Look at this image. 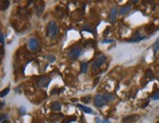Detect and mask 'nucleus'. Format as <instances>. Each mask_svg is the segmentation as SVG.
I'll use <instances>...</instances> for the list:
<instances>
[{
    "label": "nucleus",
    "mask_w": 159,
    "mask_h": 123,
    "mask_svg": "<svg viewBox=\"0 0 159 123\" xmlns=\"http://www.w3.org/2000/svg\"><path fill=\"white\" fill-rule=\"evenodd\" d=\"M0 41H1L2 45L4 44V35H3V33H1V35H0Z\"/></svg>",
    "instance_id": "nucleus-28"
},
{
    "label": "nucleus",
    "mask_w": 159,
    "mask_h": 123,
    "mask_svg": "<svg viewBox=\"0 0 159 123\" xmlns=\"http://www.w3.org/2000/svg\"><path fill=\"white\" fill-rule=\"evenodd\" d=\"M44 7H45V4H44V3H41L40 5H38V6L36 7V11H37V14H38V15H40V14L43 12Z\"/></svg>",
    "instance_id": "nucleus-16"
},
{
    "label": "nucleus",
    "mask_w": 159,
    "mask_h": 123,
    "mask_svg": "<svg viewBox=\"0 0 159 123\" xmlns=\"http://www.w3.org/2000/svg\"><path fill=\"white\" fill-rule=\"evenodd\" d=\"M49 83H50V78L47 76H41V77L37 78L36 82H35L36 86L39 88H46V87H48Z\"/></svg>",
    "instance_id": "nucleus-3"
},
{
    "label": "nucleus",
    "mask_w": 159,
    "mask_h": 123,
    "mask_svg": "<svg viewBox=\"0 0 159 123\" xmlns=\"http://www.w3.org/2000/svg\"><path fill=\"white\" fill-rule=\"evenodd\" d=\"M103 97H104V98H105V100H106L107 102L115 99V97H114V95H112V94H105Z\"/></svg>",
    "instance_id": "nucleus-15"
},
{
    "label": "nucleus",
    "mask_w": 159,
    "mask_h": 123,
    "mask_svg": "<svg viewBox=\"0 0 159 123\" xmlns=\"http://www.w3.org/2000/svg\"><path fill=\"white\" fill-rule=\"evenodd\" d=\"M47 59L49 60V62H54L55 59H56V57H55L54 55H48V56H47Z\"/></svg>",
    "instance_id": "nucleus-26"
},
{
    "label": "nucleus",
    "mask_w": 159,
    "mask_h": 123,
    "mask_svg": "<svg viewBox=\"0 0 159 123\" xmlns=\"http://www.w3.org/2000/svg\"><path fill=\"white\" fill-rule=\"evenodd\" d=\"M82 54V48L81 47H73L70 51H69V53H68V56H69V58L70 59H72V60H75V59H77V58H79L80 57V55Z\"/></svg>",
    "instance_id": "nucleus-4"
},
{
    "label": "nucleus",
    "mask_w": 159,
    "mask_h": 123,
    "mask_svg": "<svg viewBox=\"0 0 159 123\" xmlns=\"http://www.w3.org/2000/svg\"><path fill=\"white\" fill-rule=\"evenodd\" d=\"M152 50H153V53L156 54V52L159 50V37L156 39V41L153 43L152 45Z\"/></svg>",
    "instance_id": "nucleus-13"
},
{
    "label": "nucleus",
    "mask_w": 159,
    "mask_h": 123,
    "mask_svg": "<svg viewBox=\"0 0 159 123\" xmlns=\"http://www.w3.org/2000/svg\"><path fill=\"white\" fill-rule=\"evenodd\" d=\"M101 123H111V122H110L108 119H103V120L101 121Z\"/></svg>",
    "instance_id": "nucleus-30"
},
{
    "label": "nucleus",
    "mask_w": 159,
    "mask_h": 123,
    "mask_svg": "<svg viewBox=\"0 0 159 123\" xmlns=\"http://www.w3.org/2000/svg\"><path fill=\"white\" fill-rule=\"evenodd\" d=\"M93 102H94V105H95L96 107H102V106H104V105L107 103V101L105 100L104 97L101 96V95H96V96L94 97Z\"/></svg>",
    "instance_id": "nucleus-6"
},
{
    "label": "nucleus",
    "mask_w": 159,
    "mask_h": 123,
    "mask_svg": "<svg viewBox=\"0 0 159 123\" xmlns=\"http://www.w3.org/2000/svg\"><path fill=\"white\" fill-rule=\"evenodd\" d=\"M156 30H158V29H155V28H154V26H152V25L147 26V28L145 29V31H146L148 34H152V33H153V32H155Z\"/></svg>",
    "instance_id": "nucleus-17"
},
{
    "label": "nucleus",
    "mask_w": 159,
    "mask_h": 123,
    "mask_svg": "<svg viewBox=\"0 0 159 123\" xmlns=\"http://www.w3.org/2000/svg\"><path fill=\"white\" fill-rule=\"evenodd\" d=\"M145 76L148 78V79H153L154 78V75H153V72L150 70V69H147L145 71Z\"/></svg>",
    "instance_id": "nucleus-18"
},
{
    "label": "nucleus",
    "mask_w": 159,
    "mask_h": 123,
    "mask_svg": "<svg viewBox=\"0 0 159 123\" xmlns=\"http://www.w3.org/2000/svg\"><path fill=\"white\" fill-rule=\"evenodd\" d=\"M117 14H118V10L116 7H113L111 8L110 12H109V21L111 23H114L115 20H116V17H117Z\"/></svg>",
    "instance_id": "nucleus-8"
},
{
    "label": "nucleus",
    "mask_w": 159,
    "mask_h": 123,
    "mask_svg": "<svg viewBox=\"0 0 159 123\" xmlns=\"http://www.w3.org/2000/svg\"><path fill=\"white\" fill-rule=\"evenodd\" d=\"M19 112H20V114H22V115L26 114V112H27V110H26V107H25L24 105H22V106L19 108Z\"/></svg>",
    "instance_id": "nucleus-23"
},
{
    "label": "nucleus",
    "mask_w": 159,
    "mask_h": 123,
    "mask_svg": "<svg viewBox=\"0 0 159 123\" xmlns=\"http://www.w3.org/2000/svg\"><path fill=\"white\" fill-rule=\"evenodd\" d=\"M51 108H52V110H54V111H59L60 109H61V103L59 102V101H53L52 103H51Z\"/></svg>",
    "instance_id": "nucleus-11"
},
{
    "label": "nucleus",
    "mask_w": 159,
    "mask_h": 123,
    "mask_svg": "<svg viewBox=\"0 0 159 123\" xmlns=\"http://www.w3.org/2000/svg\"><path fill=\"white\" fill-rule=\"evenodd\" d=\"M148 103H149V101H146V102H145V103H144V104H143V105H142V107H143V108H144V107H145V106H147V104H148Z\"/></svg>",
    "instance_id": "nucleus-33"
},
{
    "label": "nucleus",
    "mask_w": 159,
    "mask_h": 123,
    "mask_svg": "<svg viewBox=\"0 0 159 123\" xmlns=\"http://www.w3.org/2000/svg\"><path fill=\"white\" fill-rule=\"evenodd\" d=\"M28 47L30 48V50L32 51H36L39 47V42L37 40V38L35 37H31L28 41Z\"/></svg>",
    "instance_id": "nucleus-5"
},
{
    "label": "nucleus",
    "mask_w": 159,
    "mask_h": 123,
    "mask_svg": "<svg viewBox=\"0 0 159 123\" xmlns=\"http://www.w3.org/2000/svg\"><path fill=\"white\" fill-rule=\"evenodd\" d=\"M4 104H5V101H2V102H1V108H3Z\"/></svg>",
    "instance_id": "nucleus-34"
},
{
    "label": "nucleus",
    "mask_w": 159,
    "mask_h": 123,
    "mask_svg": "<svg viewBox=\"0 0 159 123\" xmlns=\"http://www.w3.org/2000/svg\"><path fill=\"white\" fill-rule=\"evenodd\" d=\"M151 98H152V99H154V100L159 99V91H157V92H156V93H155Z\"/></svg>",
    "instance_id": "nucleus-25"
},
{
    "label": "nucleus",
    "mask_w": 159,
    "mask_h": 123,
    "mask_svg": "<svg viewBox=\"0 0 159 123\" xmlns=\"http://www.w3.org/2000/svg\"><path fill=\"white\" fill-rule=\"evenodd\" d=\"M91 98L90 96H87V97H84V98H82V101H83V102H85V103H88V102H90V101H91Z\"/></svg>",
    "instance_id": "nucleus-22"
},
{
    "label": "nucleus",
    "mask_w": 159,
    "mask_h": 123,
    "mask_svg": "<svg viewBox=\"0 0 159 123\" xmlns=\"http://www.w3.org/2000/svg\"><path fill=\"white\" fill-rule=\"evenodd\" d=\"M3 54H4V47L2 45V47H1V55H3Z\"/></svg>",
    "instance_id": "nucleus-31"
},
{
    "label": "nucleus",
    "mask_w": 159,
    "mask_h": 123,
    "mask_svg": "<svg viewBox=\"0 0 159 123\" xmlns=\"http://www.w3.org/2000/svg\"><path fill=\"white\" fill-rule=\"evenodd\" d=\"M76 119H77V117H76V116H74V115H72V116H69L68 118H66V119L64 120L65 122H63V123H70V122L76 121Z\"/></svg>",
    "instance_id": "nucleus-19"
},
{
    "label": "nucleus",
    "mask_w": 159,
    "mask_h": 123,
    "mask_svg": "<svg viewBox=\"0 0 159 123\" xmlns=\"http://www.w3.org/2000/svg\"><path fill=\"white\" fill-rule=\"evenodd\" d=\"M80 108L81 109H83L86 113H89V114H92L93 113V111H92V109L91 108H90V107H88V106H85V105H82V104H77Z\"/></svg>",
    "instance_id": "nucleus-12"
},
{
    "label": "nucleus",
    "mask_w": 159,
    "mask_h": 123,
    "mask_svg": "<svg viewBox=\"0 0 159 123\" xmlns=\"http://www.w3.org/2000/svg\"><path fill=\"white\" fill-rule=\"evenodd\" d=\"M58 32H59V28H58L57 24H56L54 21L49 22L48 25H47V30H46V35H47V37H50V38H54V37H57Z\"/></svg>",
    "instance_id": "nucleus-1"
},
{
    "label": "nucleus",
    "mask_w": 159,
    "mask_h": 123,
    "mask_svg": "<svg viewBox=\"0 0 159 123\" xmlns=\"http://www.w3.org/2000/svg\"><path fill=\"white\" fill-rule=\"evenodd\" d=\"M9 91H10V89H9V87H7L6 89H4V90L1 92V94H0V97H1V98H4V97L9 93Z\"/></svg>",
    "instance_id": "nucleus-20"
},
{
    "label": "nucleus",
    "mask_w": 159,
    "mask_h": 123,
    "mask_svg": "<svg viewBox=\"0 0 159 123\" xmlns=\"http://www.w3.org/2000/svg\"><path fill=\"white\" fill-rule=\"evenodd\" d=\"M9 3H10V2L8 1V0H7V1H5V2H4V4L1 6V10H2V11H4L5 9H7V8H8V6H9Z\"/></svg>",
    "instance_id": "nucleus-24"
},
{
    "label": "nucleus",
    "mask_w": 159,
    "mask_h": 123,
    "mask_svg": "<svg viewBox=\"0 0 159 123\" xmlns=\"http://www.w3.org/2000/svg\"><path fill=\"white\" fill-rule=\"evenodd\" d=\"M137 119H139V116H138V115L132 114V115H128V116L124 117V118L122 119V122H123V123H131V122L136 121Z\"/></svg>",
    "instance_id": "nucleus-7"
},
{
    "label": "nucleus",
    "mask_w": 159,
    "mask_h": 123,
    "mask_svg": "<svg viewBox=\"0 0 159 123\" xmlns=\"http://www.w3.org/2000/svg\"><path fill=\"white\" fill-rule=\"evenodd\" d=\"M157 123H159V122H157Z\"/></svg>",
    "instance_id": "nucleus-35"
},
{
    "label": "nucleus",
    "mask_w": 159,
    "mask_h": 123,
    "mask_svg": "<svg viewBox=\"0 0 159 123\" xmlns=\"http://www.w3.org/2000/svg\"><path fill=\"white\" fill-rule=\"evenodd\" d=\"M89 26H86V28H84L83 30L84 31H87V32H90V33H92V29H90V28H88Z\"/></svg>",
    "instance_id": "nucleus-29"
},
{
    "label": "nucleus",
    "mask_w": 159,
    "mask_h": 123,
    "mask_svg": "<svg viewBox=\"0 0 159 123\" xmlns=\"http://www.w3.org/2000/svg\"><path fill=\"white\" fill-rule=\"evenodd\" d=\"M105 60H106V56L105 55H99L94 61H93V63H92V71H96L99 69V67L105 62Z\"/></svg>",
    "instance_id": "nucleus-2"
},
{
    "label": "nucleus",
    "mask_w": 159,
    "mask_h": 123,
    "mask_svg": "<svg viewBox=\"0 0 159 123\" xmlns=\"http://www.w3.org/2000/svg\"><path fill=\"white\" fill-rule=\"evenodd\" d=\"M111 42H114V40L113 39H103L102 40V43H111Z\"/></svg>",
    "instance_id": "nucleus-27"
},
{
    "label": "nucleus",
    "mask_w": 159,
    "mask_h": 123,
    "mask_svg": "<svg viewBox=\"0 0 159 123\" xmlns=\"http://www.w3.org/2000/svg\"><path fill=\"white\" fill-rule=\"evenodd\" d=\"M0 120H1L2 123L6 122V121L8 120V115H7L6 113H2V114H1V118H0Z\"/></svg>",
    "instance_id": "nucleus-21"
},
{
    "label": "nucleus",
    "mask_w": 159,
    "mask_h": 123,
    "mask_svg": "<svg viewBox=\"0 0 159 123\" xmlns=\"http://www.w3.org/2000/svg\"><path fill=\"white\" fill-rule=\"evenodd\" d=\"M131 10V6L130 5H125V6H122L120 8V11H119V14L120 15H125L127 14L129 11Z\"/></svg>",
    "instance_id": "nucleus-10"
},
{
    "label": "nucleus",
    "mask_w": 159,
    "mask_h": 123,
    "mask_svg": "<svg viewBox=\"0 0 159 123\" xmlns=\"http://www.w3.org/2000/svg\"><path fill=\"white\" fill-rule=\"evenodd\" d=\"M88 67H89V62H85L81 64V72L82 73H87L88 72Z\"/></svg>",
    "instance_id": "nucleus-14"
},
{
    "label": "nucleus",
    "mask_w": 159,
    "mask_h": 123,
    "mask_svg": "<svg viewBox=\"0 0 159 123\" xmlns=\"http://www.w3.org/2000/svg\"><path fill=\"white\" fill-rule=\"evenodd\" d=\"M144 38H145V37H141L139 33H136V34H135L134 37L129 40V42H137V41H140V40H142V39H144Z\"/></svg>",
    "instance_id": "nucleus-9"
},
{
    "label": "nucleus",
    "mask_w": 159,
    "mask_h": 123,
    "mask_svg": "<svg viewBox=\"0 0 159 123\" xmlns=\"http://www.w3.org/2000/svg\"><path fill=\"white\" fill-rule=\"evenodd\" d=\"M95 121H96V123H101V122H100V121H101V120H100V119H99V118H97V117H96V118H95Z\"/></svg>",
    "instance_id": "nucleus-32"
}]
</instances>
